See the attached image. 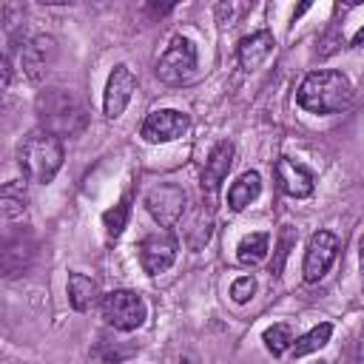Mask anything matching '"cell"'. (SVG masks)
Wrapping results in <instances>:
<instances>
[{"label":"cell","instance_id":"1","mask_svg":"<svg viewBox=\"0 0 364 364\" xmlns=\"http://www.w3.org/2000/svg\"><path fill=\"white\" fill-rule=\"evenodd\" d=\"M34 111L40 128L51 131L54 136H77L88 125V108L71 88H43L34 100Z\"/></svg>","mask_w":364,"mask_h":364},{"label":"cell","instance_id":"2","mask_svg":"<svg viewBox=\"0 0 364 364\" xmlns=\"http://www.w3.org/2000/svg\"><path fill=\"white\" fill-rule=\"evenodd\" d=\"M353 100V85L341 71H313L301 80L299 91H296V102L318 117L327 114H338L350 105Z\"/></svg>","mask_w":364,"mask_h":364},{"label":"cell","instance_id":"3","mask_svg":"<svg viewBox=\"0 0 364 364\" xmlns=\"http://www.w3.org/2000/svg\"><path fill=\"white\" fill-rule=\"evenodd\" d=\"M17 165L28 182L46 185L63 168V142L46 128L26 134L17 145Z\"/></svg>","mask_w":364,"mask_h":364},{"label":"cell","instance_id":"4","mask_svg":"<svg viewBox=\"0 0 364 364\" xmlns=\"http://www.w3.org/2000/svg\"><path fill=\"white\" fill-rule=\"evenodd\" d=\"M102 318L114 330L131 333V330L145 324L148 307H145L142 296L134 290H111L108 296H102Z\"/></svg>","mask_w":364,"mask_h":364},{"label":"cell","instance_id":"5","mask_svg":"<svg viewBox=\"0 0 364 364\" xmlns=\"http://www.w3.org/2000/svg\"><path fill=\"white\" fill-rule=\"evenodd\" d=\"M196 74V46L188 37H173L156 60V77L165 85H182Z\"/></svg>","mask_w":364,"mask_h":364},{"label":"cell","instance_id":"6","mask_svg":"<svg viewBox=\"0 0 364 364\" xmlns=\"http://www.w3.org/2000/svg\"><path fill=\"white\" fill-rule=\"evenodd\" d=\"M145 208L162 228H173L182 219L185 208H188V196L179 185L162 182V185H156L145 193Z\"/></svg>","mask_w":364,"mask_h":364},{"label":"cell","instance_id":"7","mask_svg":"<svg viewBox=\"0 0 364 364\" xmlns=\"http://www.w3.org/2000/svg\"><path fill=\"white\" fill-rule=\"evenodd\" d=\"M54 63H57V40H54V37H48V34H34V37L23 40L20 65H23V74H26L31 82L46 80V74L51 71Z\"/></svg>","mask_w":364,"mask_h":364},{"label":"cell","instance_id":"8","mask_svg":"<svg viewBox=\"0 0 364 364\" xmlns=\"http://www.w3.org/2000/svg\"><path fill=\"white\" fill-rule=\"evenodd\" d=\"M336 256H338V239L330 230H316L307 242V250H304V264H301L304 282L324 279V273L330 270Z\"/></svg>","mask_w":364,"mask_h":364},{"label":"cell","instance_id":"9","mask_svg":"<svg viewBox=\"0 0 364 364\" xmlns=\"http://www.w3.org/2000/svg\"><path fill=\"white\" fill-rule=\"evenodd\" d=\"M188 128H191L188 114H182L176 108H162V111H154V114L145 117L139 134H142L145 142L156 145V142H173V139H179Z\"/></svg>","mask_w":364,"mask_h":364},{"label":"cell","instance_id":"10","mask_svg":"<svg viewBox=\"0 0 364 364\" xmlns=\"http://www.w3.org/2000/svg\"><path fill=\"white\" fill-rule=\"evenodd\" d=\"M34 239L26 228H17V230H9L6 233V242H3V256H0V264H3V276L6 279H14L20 273H26L34 262Z\"/></svg>","mask_w":364,"mask_h":364},{"label":"cell","instance_id":"11","mask_svg":"<svg viewBox=\"0 0 364 364\" xmlns=\"http://www.w3.org/2000/svg\"><path fill=\"white\" fill-rule=\"evenodd\" d=\"M176 262V239L171 233H148L139 242V264L148 276L165 273Z\"/></svg>","mask_w":364,"mask_h":364},{"label":"cell","instance_id":"12","mask_svg":"<svg viewBox=\"0 0 364 364\" xmlns=\"http://www.w3.org/2000/svg\"><path fill=\"white\" fill-rule=\"evenodd\" d=\"M134 91H136V77H134V71H131L125 63L114 65L111 74H108V82H105V97H102V111H105V117H108V119H117V117L125 111V105L131 102V94H134Z\"/></svg>","mask_w":364,"mask_h":364},{"label":"cell","instance_id":"13","mask_svg":"<svg viewBox=\"0 0 364 364\" xmlns=\"http://www.w3.org/2000/svg\"><path fill=\"white\" fill-rule=\"evenodd\" d=\"M276 179H279V188L293 199H304L313 193V173L290 156L276 159Z\"/></svg>","mask_w":364,"mask_h":364},{"label":"cell","instance_id":"14","mask_svg":"<svg viewBox=\"0 0 364 364\" xmlns=\"http://www.w3.org/2000/svg\"><path fill=\"white\" fill-rule=\"evenodd\" d=\"M230 165H233V142L219 139V142L210 148L208 159H205V171H202V188H205L208 193H216V191H219V185H222V179L228 176Z\"/></svg>","mask_w":364,"mask_h":364},{"label":"cell","instance_id":"15","mask_svg":"<svg viewBox=\"0 0 364 364\" xmlns=\"http://www.w3.org/2000/svg\"><path fill=\"white\" fill-rule=\"evenodd\" d=\"M273 34L270 31H256V34H250V37H245L242 43H239V48H236V57H239V65L245 68V71H253V68H259L267 57H270V51H273Z\"/></svg>","mask_w":364,"mask_h":364},{"label":"cell","instance_id":"16","mask_svg":"<svg viewBox=\"0 0 364 364\" xmlns=\"http://www.w3.org/2000/svg\"><path fill=\"white\" fill-rule=\"evenodd\" d=\"M210 233H213V213L208 205H199L191 210L188 216V228H185V242L191 250H202L208 242H210Z\"/></svg>","mask_w":364,"mask_h":364},{"label":"cell","instance_id":"17","mask_svg":"<svg viewBox=\"0 0 364 364\" xmlns=\"http://www.w3.org/2000/svg\"><path fill=\"white\" fill-rule=\"evenodd\" d=\"M262 193V176L256 171H245L230 188H228V205L233 210H245L250 202H256Z\"/></svg>","mask_w":364,"mask_h":364},{"label":"cell","instance_id":"18","mask_svg":"<svg viewBox=\"0 0 364 364\" xmlns=\"http://www.w3.org/2000/svg\"><path fill=\"white\" fill-rule=\"evenodd\" d=\"M97 301V284L91 276L85 273H68V304L77 310V313H85L91 310V304Z\"/></svg>","mask_w":364,"mask_h":364},{"label":"cell","instance_id":"19","mask_svg":"<svg viewBox=\"0 0 364 364\" xmlns=\"http://www.w3.org/2000/svg\"><path fill=\"white\" fill-rule=\"evenodd\" d=\"M26 205H28V196H26L23 182H6L3 191H0V210H3V219H6V222L23 219V216H26Z\"/></svg>","mask_w":364,"mask_h":364},{"label":"cell","instance_id":"20","mask_svg":"<svg viewBox=\"0 0 364 364\" xmlns=\"http://www.w3.org/2000/svg\"><path fill=\"white\" fill-rule=\"evenodd\" d=\"M267 242H270V236L267 233H247V236H242L239 239V245H236V259L242 262V264H259V262H264V256H267Z\"/></svg>","mask_w":364,"mask_h":364},{"label":"cell","instance_id":"21","mask_svg":"<svg viewBox=\"0 0 364 364\" xmlns=\"http://www.w3.org/2000/svg\"><path fill=\"white\" fill-rule=\"evenodd\" d=\"M330 336H333V324H330V321H321V324H316L313 330H307L301 338H296L290 350H293V355H296V358L310 355V353L321 350V347L330 341Z\"/></svg>","mask_w":364,"mask_h":364},{"label":"cell","instance_id":"22","mask_svg":"<svg viewBox=\"0 0 364 364\" xmlns=\"http://www.w3.org/2000/svg\"><path fill=\"white\" fill-rule=\"evenodd\" d=\"M134 353H136L134 344H122V341L105 338V336H100V341H97V347H94V355H97L102 364H122V361L131 358Z\"/></svg>","mask_w":364,"mask_h":364},{"label":"cell","instance_id":"23","mask_svg":"<svg viewBox=\"0 0 364 364\" xmlns=\"http://www.w3.org/2000/svg\"><path fill=\"white\" fill-rule=\"evenodd\" d=\"M128 216H131V196L125 193L114 208H108L105 213H102V225H105V233L111 236V239H117L122 230H125V225H128Z\"/></svg>","mask_w":364,"mask_h":364},{"label":"cell","instance_id":"24","mask_svg":"<svg viewBox=\"0 0 364 364\" xmlns=\"http://www.w3.org/2000/svg\"><path fill=\"white\" fill-rule=\"evenodd\" d=\"M262 341H264V347H267V353H273V355H282V353H287L290 347H293V330H290V324H273V327H267L264 330V336H262Z\"/></svg>","mask_w":364,"mask_h":364},{"label":"cell","instance_id":"25","mask_svg":"<svg viewBox=\"0 0 364 364\" xmlns=\"http://www.w3.org/2000/svg\"><path fill=\"white\" fill-rule=\"evenodd\" d=\"M293 247H296V230H293V228H282L279 245H276V256H273V264H270V273H273V276H282L284 262H287V256H290Z\"/></svg>","mask_w":364,"mask_h":364},{"label":"cell","instance_id":"26","mask_svg":"<svg viewBox=\"0 0 364 364\" xmlns=\"http://www.w3.org/2000/svg\"><path fill=\"white\" fill-rule=\"evenodd\" d=\"M253 293H256V279H253V276H239V279L230 284V296H233V301H239V304L250 301Z\"/></svg>","mask_w":364,"mask_h":364},{"label":"cell","instance_id":"27","mask_svg":"<svg viewBox=\"0 0 364 364\" xmlns=\"http://www.w3.org/2000/svg\"><path fill=\"white\" fill-rule=\"evenodd\" d=\"M353 48H364V28H358L353 34Z\"/></svg>","mask_w":364,"mask_h":364},{"label":"cell","instance_id":"28","mask_svg":"<svg viewBox=\"0 0 364 364\" xmlns=\"http://www.w3.org/2000/svg\"><path fill=\"white\" fill-rule=\"evenodd\" d=\"M358 259H361V273H364V236L358 239Z\"/></svg>","mask_w":364,"mask_h":364},{"label":"cell","instance_id":"29","mask_svg":"<svg viewBox=\"0 0 364 364\" xmlns=\"http://www.w3.org/2000/svg\"><path fill=\"white\" fill-rule=\"evenodd\" d=\"M358 364H364V336H361V341H358Z\"/></svg>","mask_w":364,"mask_h":364}]
</instances>
